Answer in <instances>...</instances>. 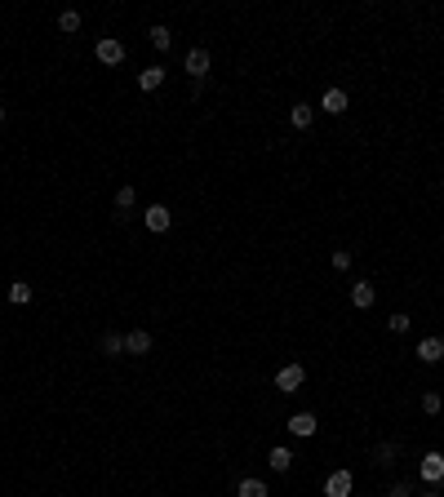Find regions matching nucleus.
I'll list each match as a JSON object with an SVG mask.
<instances>
[{
  "instance_id": "3",
  "label": "nucleus",
  "mask_w": 444,
  "mask_h": 497,
  "mask_svg": "<svg viewBox=\"0 0 444 497\" xmlns=\"http://www.w3.org/2000/svg\"><path fill=\"white\" fill-rule=\"evenodd\" d=\"M93 54H98V63H102V67H120V63H125V45H120L116 36H102Z\"/></svg>"
},
{
  "instance_id": "5",
  "label": "nucleus",
  "mask_w": 444,
  "mask_h": 497,
  "mask_svg": "<svg viewBox=\"0 0 444 497\" xmlns=\"http://www.w3.org/2000/svg\"><path fill=\"white\" fill-rule=\"evenodd\" d=\"M142 222H147V231H169V222H174V213L164 209V204H151V209H142Z\"/></svg>"
},
{
  "instance_id": "9",
  "label": "nucleus",
  "mask_w": 444,
  "mask_h": 497,
  "mask_svg": "<svg viewBox=\"0 0 444 497\" xmlns=\"http://www.w3.org/2000/svg\"><path fill=\"white\" fill-rule=\"evenodd\" d=\"M147 351H151V333L147 329L125 333V355H147Z\"/></svg>"
},
{
  "instance_id": "26",
  "label": "nucleus",
  "mask_w": 444,
  "mask_h": 497,
  "mask_svg": "<svg viewBox=\"0 0 444 497\" xmlns=\"http://www.w3.org/2000/svg\"><path fill=\"white\" fill-rule=\"evenodd\" d=\"M422 497H440V489H427V493H422Z\"/></svg>"
},
{
  "instance_id": "7",
  "label": "nucleus",
  "mask_w": 444,
  "mask_h": 497,
  "mask_svg": "<svg viewBox=\"0 0 444 497\" xmlns=\"http://www.w3.org/2000/svg\"><path fill=\"white\" fill-rule=\"evenodd\" d=\"M374 302H378V289L369 284V280H355V284H351V307L369 311V307H374Z\"/></svg>"
},
{
  "instance_id": "16",
  "label": "nucleus",
  "mask_w": 444,
  "mask_h": 497,
  "mask_svg": "<svg viewBox=\"0 0 444 497\" xmlns=\"http://www.w3.org/2000/svg\"><path fill=\"white\" fill-rule=\"evenodd\" d=\"M9 302H14V307H27V302H31V284L14 280V284H9Z\"/></svg>"
},
{
  "instance_id": "24",
  "label": "nucleus",
  "mask_w": 444,
  "mask_h": 497,
  "mask_svg": "<svg viewBox=\"0 0 444 497\" xmlns=\"http://www.w3.org/2000/svg\"><path fill=\"white\" fill-rule=\"evenodd\" d=\"M333 271H351V253L346 249H333Z\"/></svg>"
},
{
  "instance_id": "14",
  "label": "nucleus",
  "mask_w": 444,
  "mask_h": 497,
  "mask_svg": "<svg viewBox=\"0 0 444 497\" xmlns=\"http://www.w3.org/2000/svg\"><path fill=\"white\" fill-rule=\"evenodd\" d=\"M289 120H293V129H311V120H316V107H311V102H293Z\"/></svg>"
},
{
  "instance_id": "4",
  "label": "nucleus",
  "mask_w": 444,
  "mask_h": 497,
  "mask_svg": "<svg viewBox=\"0 0 444 497\" xmlns=\"http://www.w3.org/2000/svg\"><path fill=\"white\" fill-rule=\"evenodd\" d=\"M351 489H355V475H351V471H329L325 497H351Z\"/></svg>"
},
{
  "instance_id": "11",
  "label": "nucleus",
  "mask_w": 444,
  "mask_h": 497,
  "mask_svg": "<svg viewBox=\"0 0 444 497\" xmlns=\"http://www.w3.org/2000/svg\"><path fill=\"white\" fill-rule=\"evenodd\" d=\"M289 431L298 435V440H311V435H316V413H293L289 418Z\"/></svg>"
},
{
  "instance_id": "22",
  "label": "nucleus",
  "mask_w": 444,
  "mask_h": 497,
  "mask_svg": "<svg viewBox=\"0 0 444 497\" xmlns=\"http://www.w3.org/2000/svg\"><path fill=\"white\" fill-rule=\"evenodd\" d=\"M387 329H391V333H409V329H413V320H409L404 311H395L391 320H387Z\"/></svg>"
},
{
  "instance_id": "10",
  "label": "nucleus",
  "mask_w": 444,
  "mask_h": 497,
  "mask_svg": "<svg viewBox=\"0 0 444 497\" xmlns=\"http://www.w3.org/2000/svg\"><path fill=\"white\" fill-rule=\"evenodd\" d=\"M320 107H325L329 116H342L346 112V89H325L320 93Z\"/></svg>"
},
{
  "instance_id": "18",
  "label": "nucleus",
  "mask_w": 444,
  "mask_h": 497,
  "mask_svg": "<svg viewBox=\"0 0 444 497\" xmlns=\"http://www.w3.org/2000/svg\"><path fill=\"white\" fill-rule=\"evenodd\" d=\"M267 462H271V471H280V475H284V471L293 466V453H289V448H271Z\"/></svg>"
},
{
  "instance_id": "1",
  "label": "nucleus",
  "mask_w": 444,
  "mask_h": 497,
  "mask_svg": "<svg viewBox=\"0 0 444 497\" xmlns=\"http://www.w3.org/2000/svg\"><path fill=\"white\" fill-rule=\"evenodd\" d=\"M418 475H422V484L440 489V484H444V453H422V462H418Z\"/></svg>"
},
{
  "instance_id": "2",
  "label": "nucleus",
  "mask_w": 444,
  "mask_h": 497,
  "mask_svg": "<svg viewBox=\"0 0 444 497\" xmlns=\"http://www.w3.org/2000/svg\"><path fill=\"white\" fill-rule=\"evenodd\" d=\"M303 382H307V369L303 365H284L280 373H275V391H284V395H293Z\"/></svg>"
},
{
  "instance_id": "27",
  "label": "nucleus",
  "mask_w": 444,
  "mask_h": 497,
  "mask_svg": "<svg viewBox=\"0 0 444 497\" xmlns=\"http://www.w3.org/2000/svg\"><path fill=\"white\" fill-rule=\"evenodd\" d=\"M0 125H5V107H0Z\"/></svg>"
},
{
  "instance_id": "20",
  "label": "nucleus",
  "mask_w": 444,
  "mask_h": 497,
  "mask_svg": "<svg viewBox=\"0 0 444 497\" xmlns=\"http://www.w3.org/2000/svg\"><path fill=\"white\" fill-rule=\"evenodd\" d=\"M58 31H67V36H76V31H80V14H76V9L58 14Z\"/></svg>"
},
{
  "instance_id": "17",
  "label": "nucleus",
  "mask_w": 444,
  "mask_h": 497,
  "mask_svg": "<svg viewBox=\"0 0 444 497\" xmlns=\"http://www.w3.org/2000/svg\"><path fill=\"white\" fill-rule=\"evenodd\" d=\"M147 40L155 45V49H169V45H174V31H169V27H164V22H155V27H151V36H147Z\"/></svg>"
},
{
  "instance_id": "19",
  "label": "nucleus",
  "mask_w": 444,
  "mask_h": 497,
  "mask_svg": "<svg viewBox=\"0 0 444 497\" xmlns=\"http://www.w3.org/2000/svg\"><path fill=\"white\" fill-rule=\"evenodd\" d=\"M395 453H400V444H391V440H387V444H378V448H374V462H378V466H391V462H395Z\"/></svg>"
},
{
  "instance_id": "15",
  "label": "nucleus",
  "mask_w": 444,
  "mask_h": 497,
  "mask_svg": "<svg viewBox=\"0 0 444 497\" xmlns=\"http://www.w3.org/2000/svg\"><path fill=\"white\" fill-rule=\"evenodd\" d=\"M236 497H271V489H267V484H262V480H240Z\"/></svg>"
},
{
  "instance_id": "12",
  "label": "nucleus",
  "mask_w": 444,
  "mask_h": 497,
  "mask_svg": "<svg viewBox=\"0 0 444 497\" xmlns=\"http://www.w3.org/2000/svg\"><path fill=\"white\" fill-rule=\"evenodd\" d=\"M138 204V191L134 187H116V217H129Z\"/></svg>"
},
{
  "instance_id": "21",
  "label": "nucleus",
  "mask_w": 444,
  "mask_h": 497,
  "mask_svg": "<svg viewBox=\"0 0 444 497\" xmlns=\"http://www.w3.org/2000/svg\"><path fill=\"white\" fill-rule=\"evenodd\" d=\"M440 408H444L440 391H427V395H422V413H427V418H440Z\"/></svg>"
},
{
  "instance_id": "13",
  "label": "nucleus",
  "mask_w": 444,
  "mask_h": 497,
  "mask_svg": "<svg viewBox=\"0 0 444 497\" xmlns=\"http://www.w3.org/2000/svg\"><path fill=\"white\" fill-rule=\"evenodd\" d=\"M160 84H164V67H147V71H138V89H142V93L160 89Z\"/></svg>"
},
{
  "instance_id": "23",
  "label": "nucleus",
  "mask_w": 444,
  "mask_h": 497,
  "mask_svg": "<svg viewBox=\"0 0 444 497\" xmlns=\"http://www.w3.org/2000/svg\"><path fill=\"white\" fill-rule=\"evenodd\" d=\"M102 351H107V355H125V337H120V333H107V337H102Z\"/></svg>"
},
{
  "instance_id": "6",
  "label": "nucleus",
  "mask_w": 444,
  "mask_h": 497,
  "mask_svg": "<svg viewBox=\"0 0 444 497\" xmlns=\"http://www.w3.org/2000/svg\"><path fill=\"white\" fill-rule=\"evenodd\" d=\"M418 360H422V365H440L444 360V337H422V342H418Z\"/></svg>"
},
{
  "instance_id": "8",
  "label": "nucleus",
  "mask_w": 444,
  "mask_h": 497,
  "mask_svg": "<svg viewBox=\"0 0 444 497\" xmlns=\"http://www.w3.org/2000/svg\"><path fill=\"white\" fill-rule=\"evenodd\" d=\"M187 76L191 80H205L209 76V49H191L187 54Z\"/></svg>"
},
{
  "instance_id": "25",
  "label": "nucleus",
  "mask_w": 444,
  "mask_h": 497,
  "mask_svg": "<svg viewBox=\"0 0 444 497\" xmlns=\"http://www.w3.org/2000/svg\"><path fill=\"white\" fill-rule=\"evenodd\" d=\"M387 497H413V489H409V484L400 480V484H391V493H387Z\"/></svg>"
}]
</instances>
